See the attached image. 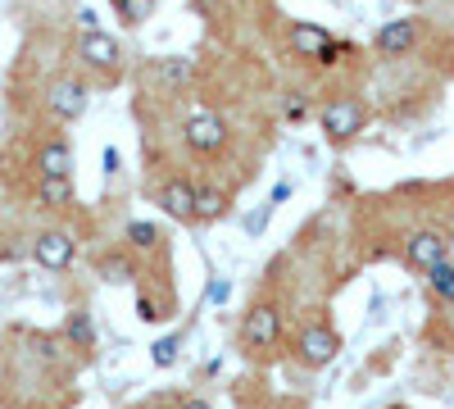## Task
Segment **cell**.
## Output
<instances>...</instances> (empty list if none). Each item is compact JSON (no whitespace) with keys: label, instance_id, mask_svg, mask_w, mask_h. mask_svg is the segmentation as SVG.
I'll return each mask as SVG.
<instances>
[{"label":"cell","instance_id":"22","mask_svg":"<svg viewBox=\"0 0 454 409\" xmlns=\"http://www.w3.org/2000/svg\"><path fill=\"white\" fill-rule=\"evenodd\" d=\"M227 295H232V287H227V278H214V282H209V295H205V301H209V305H227Z\"/></svg>","mask_w":454,"mask_h":409},{"label":"cell","instance_id":"27","mask_svg":"<svg viewBox=\"0 0 454 409\" xmlns=\"http://www.w3.org/2000/svg\"><path fill=\"white\" fill-rule=\"evenodd\" d=\"M78 23H82V32H100V28H96V14H91V10H78Z\"/></svg>","mask_w":454,"mask_h":409},{"label":"cell","instance_id":"25","mask_svg":"<svg viewBox=\"0 0 454 409\" xmlns=\"http://www.w3.org/2000/svg\"><path fill=\"white\" fill-rule=\"evenodd\" d=\"M137 319H145V323H155V319H160V314H155V305H150L145 295H141V301H137Z\"/></svg>","mask_w":454,"mask_h":409},{"label":"cell","instance_id":"10","mask_svg":"<svg viewBox=\"0 0 454 409\" xmlns=\"http://www.w3.org/2000/svg\"><path fill=\"white\" fill-rule=\"evenodd\" d=\"M441 259H450V241H445L441 232H419V237H409V264H413V269L432 273Z\"/></svg>","mask_w":454,"mask_h":409},{"label":"cell","instance_id":"8","mask_svg":"<svg viewBox=\"0 0 454 409\" xmlns=\"http://www.w3.org/2000/svg\"><path fill=\"white\" fill-rule=\"evenodd\" d=\"M160 205L168 218L177 223H192L196 218V182H186V177H168L164 187H160Z\"/></svg>","mask_w":454,"mask_h":409},{"label":"cell","instance_id":"21","mask_svg":"<svg viewBox=\"0 0 454 409\" xmlns=\"http://www.w3.org/2000/svg\"><path fill=\"white\" fill-rule=\"evenodd\" d=\"M128 241L137 246V250H150L160 241V232H155V223H128Z\"/></svg>","mask_w":454,"mask_h":409},{"label":"cell","instance_id":"26","mask_svg":"<svg viewBox=\"0 0 454 409\" xmlns=\"http://www.w3.org/2000/svg\"><path fill=\"white\" fill-rule=\"evenodd\" d=\"M105 173H119V151L114 146H105Z\"/></svg>","mask_w":454,"mask_h":409},{"label":"cell","instance_id":"3","mask_svg":"<svg viewBox=\"0 0 454 409\" xmlns=\"http://www.w3.org/2000/svg\"><path fill=\"white\" fill-rule=\"evenodd\" d=\"M182 137H186V146H192L196 155H218L227 146V123L218 114H209V109H200V114H192L182 123Z\"/></svg>","mask_w":454,"mask_h":409},{"label":"cell","instance_id":"15","mask_svg":"<svg viewBox=\"0 0 454 409\" xmlns=\"http://www.w3.org/2000/svg\"><path fill=\"white\" fill-rule=\"evenodd\" d=\"M64 337L73 342V346H82V350H91L96 346V323H91V314H68V323H64Z\"/></svg>","mask_w":454,"mask_h":409},{"label":"cell","instance_id":"20","mask_svg":"<svg viewBox=\"0 0 454 409\" xmlns=\"http://www.w3.org/2000/svg\"><path fill=\"white\" fill-rule=\"evenodd\" d=\"M160 78H164V83H186V78H192V59H186V55L160 59Z\"/></svg>","mask_w":454,"mask_h":409},{"label":"cell","instance_id":"14","mask_svg":"<svg viewBox=\"0 0 454 409\" xmlns=\"http://www.w3.org/2000/svg\"><path fill=\"white\" fill-rule=\"evenodd\" d=\"M36 196H42V205H51V209H64L73 201V177H42L36 182Z\"/></svg>","mask_w":454,"mask_h":409},{"label":"cell","instance_id":"5","mask_svg":"<svg viewBox=\"0 0 454 409\" xmlns=\"http://www.w3.org/2000/svg\"><path fill=\"white\" fill-rule=\"evenodd\" d=\"M278 337H282V314H278V305H254V310L246 314V323H241L246 350H269Z\"/></svg>","mask_w":454,"mask_h":409},{"label":"cell","instance_id":"1","mask_svg":"<svg viewBox=\"0 0 454 409\" xmlns=\"http://www.w3.org/2000/svg\"><path fill=\"white\" fill-rule=\"evenodd\" d=\"M340 350V337L327 327V323H305L300 327V337H295V355L300 364H309V368H327Z\"/></svg>","mask_w":454,"mask_h":409},{"label":"cell","instance_id":"19","mask_svg":"<svg viewBox=\"0 0 454 409\" xmlns=\"http://www.w3.org/2000/svg\"><path fill=\"white\" fill-rule=\"evenodd\" d=\"M182 355V337H160L155 346H150V359H155V368H173Z\"/></svg>","mask_w":454,"mask_h":409},{"label":"cell","instance_id":"7","mask_svg":"<svg viewBox=\"0 0 454 409\" xmlns=\"http://www.w3.org/2000/svg\"><path fill=\"white\" fill-rule=\"evenodd\" d=\"M78 55H82L91 68H100V73H114V68L123 64V51H119V42H114L109 32H82Z\"/></svg>","mask_w":454,"mask_h":409},{"label":"cell","instance_id":"4","mask_svg":"<svg viewBox=\"0 0 454 409\" xmlns=\"http://www.w3.org/2000/svg\"><path fill=\"white\" fill-rule=\"evenodd\" d=\"M73 255H78V241H73V232H64V228H51V232H42L32 241V259L51 273H64L73 264Z\"/></svg>","mask_w":454,"mask_h":409},{"label":"cell","instance_id":"28","mask_svg":"<svg viewBox=\"0 0 454 409\" xmlns=\"http://www.w3.org/2000/svg\"><path fill=\"white\" fill-rule=\"evenodd\" d=\"M182 409H214V405H209V400H186Z\"/></svg>","mask_w":454,"mask_h":409},{"label":"cell","instance_id":"23","mask_svg":"<svg viewBox=\"0 0 454 409\" xmlns=\"http://www.w3.org/2000/svg\"><path fill=\"white\" fill-rule=\"evenodd\" d=\"M263 228H269V205H263V209H254V214L246 218V232H250V237H259Z\"/></svg>","mask_w":454,"mask_h":409},{"label":"cell","instance_id":"13","mask_svg":"<svg viewBox=\"0 0 454 409\" xmlns=\"http://www.w3.org/2000/svg\"><path fill=\"white\" fill-rule=\"evenodd\" d=\"M227 214V192L223 187H196V223H218Z\"/></svg>","mask_w":454,"mask_h":409},{"label":"cell","instance_id":"2","mask_svg":"<svg viewBox=\"0 0 454 409\" xmlns=\"http://www.w3.org/2000/svg\"><path fill=\"white\" fill-rule=\"evenodd\" d=\"M364 105L359 100H332L323 114H318V123H323V132H327V141H355L359 132H364Z\"/></svg>","mask_w":454,"mask_h":409},{"label":"cell","instance_id":"24","mask_svg":"<svg viewBox=\"0 0 454 409\" xmlns=\"http://www.w3.org/2000/svg\"><path fill=\"white\" fill-rule=\"evenodd\" d=\"M305 114H309L305 100H286V119H291V123H305Z\"/></svg>","mask_w":454,"mask_h":409},{"label":"cell","instance_id":"12","mask_svg":"<svg viewBox=\"0 0 454 409\" xmlns=\"http://www.w3.org/2000/svg\"><path fill=\"white\" fill-rule=\"evenodd\" d=\"M291 46L300 51V55H309V59H318L327 46H332V36L318 28V23H295L291 28Z\"/></svg>","mask_w":454,"mask_h":409},{"label":"cell","instance_id":"11","mask_svg":"<svg viewBox=\"0 0 454 409\" xmlns=\"http://www.w3.org/2000/svg\"><path fill=\"white\" fill-rule=\"evenodd\" d=\"M36 169H42V177H73V151H68V141H46L42 151H36Z\"/></svg>","mask_w":454,"mask_h":409},{"label":"cell","instance_id":"18","mask_svg":"<svg viewBox=\"0 0 454 409\" xmlns=\"http://www.w3.org/2000/svg\"><path fill=\"white\" fill-rule=\"evenodd\" d=\"M432 291H436V301H445V305H454V264L450 259H441V264L432 269Z\"/></svg>","mask_w":454,"mask_h":409},{"label":"cell","instance_id":"6","mask_svg":"<svg viewBox=\"0 0 454 409\" xmlns=\"http://www.w3.org/2000/svg\"><path fill=\"white\" fill-rule=\"evenodd\" d=\"M46 105H51V114H55L59 123L82 119V114H87V83H78V78H59V83L51 87Z\"/></svg>","mask_w":454,"mask_h":409},{"label":"cell","instance_id":"9","mask_svg":"<svg viewBox=\"0 0 454 409\" xmlns=\"http://www.w3.org/2000/svg\"><path fill=\"white\" fill-rule=\"evenodd\" d=\"M419 46V19H391L377 32V55H409Z\"/></svg>","mask_w":454,"mask_h":409},{"label":"cell","instance_id":"17","mask_svg":"<svg viewBox=\"0 0 454 409\" xmlns=\"http://www.w3.org/2000/svg\"><path fill=\"white\" fill-rule=\"evenodd\" d=\"M100 278L105 282H132L137 278V264H132L128 255H105L100 259Z\"/></svg>","mask_w":454,"mask_h":409},{"label":"cell","instance_id":"16","mask_svg":"<svg viewBox=\"0 0 454 409\" xmlns=\"http://www.w3.org/2000/svg\"><path fill=\"white\" fill-rule=\"evenodd\" d=\"M114 14H119V23H128V28H141L150 14H155V0H114Z\"/></svg>","mask_w":454,"mask_h":409}]
</instances>
